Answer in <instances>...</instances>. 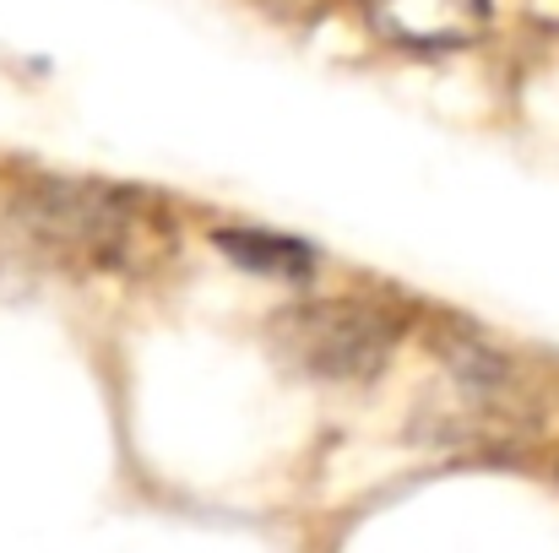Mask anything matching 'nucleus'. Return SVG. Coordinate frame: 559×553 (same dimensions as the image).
<instances>
[{
	"label": "nucleus",
	"mask_w": 559,
	"mask_h": 553,
	"mask_svg": "<svg viewBox=\"0 0 559 553\" xmlns=\"http://www.w3.org/2000/svg\"><path fill=\"white\" fill-rule=\"evenodd\" d=\"M22 228L38 250L66 266H136L158 244V223L120 190L82 180H33L16 201Z\"/></svg>",
	"instance_id": "nucleus-1"
},
{
	"label": "nucleus",
	"mask_w": 559,
	"mask_h": 553,
	"mask_svg": "<svg viewBox=\"0 0 559 553\" xmlns=\"http://www.w3.org/2000/svg\"><path fill=\"white\" fill-rule=\"evenodd\" d=\"M272 342L321 380H370L396 342V315L365 299H310L272 321Z\"/></svg>",
	"instance_id": "nucleus-2"
},
{
	"label": "nucleus",
	"mask_w": 559,
	"mask_h": 553,
	"mask_svg": "<svg viewBox=\"0 0 559 553\" xmlns=\"http://www.w3.org/2000/svg\"><path fill=\"white\" fill-rule=\"evenodd\" d=\"M370 27L402 49H467L489 33V0H365Z\"/></svg>",
	"instance_id": "nucleus-3"
},
{
	"label": "nucleus",
	"mask_w": 559,
	"mask_h": 553,
	"mask_svg": "<svg viewBox=\"0 0 559 553\" xmlns=\"http://www.w3.org/2000/svg\"><path fill=\"white\" fill-rule=\"evenodd\" d=\"M217 250L250 272H266V277H283V282H299L316 272V250L299 244V239H283V233H261V228H223L217 233Z\"/></svg>",
	"instance_id": "nucleus-4"
}]
</instances>
